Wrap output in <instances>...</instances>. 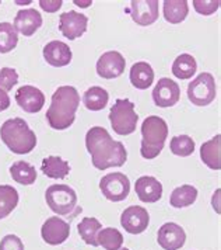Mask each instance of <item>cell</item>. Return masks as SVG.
<instances>
[{
	"instance_id": "8",
	"label": "cell",
	"mask_w": 221,
	"mask_h": 250,
	"mask_svg": "<svg viewBox=\"0 0 221 250\" xmlns=\"http://www.w3.org/2000/svg\"><path fill=\"white\" fill-rule=\"evenodd\" d=\"M100 188L107 200L119 203L126 200L130 193V182L123 173H110L101 179Z\"/></svg>"
},
{
	"instance_id": "38",
	"label": "cell",
	"mask_w": 221,
	"mask_h": 250,
	"mask_svg": "<svg viewBox=\"0 0 221 250\" xmlns=\"http://www.w3.org/2000/svg\"><path fill=\"white\" fill-rule=\"evenodd\" d=\"M211 203H213V208L216 209V212L220 214V190H216V194L213 195Z\"/></svg>"
},
{
	"instance_id": "34",
	"label": "cell",
	"mask_w": 221,
	"mask_h": 250,
	"mask_svg": "<svg viewBox=\"0 0 221 250\" xmlns=\"http://www.w3.org/2000/svg\"><path fill=\"white\" fill-rule=\"evenodd\" d=\"M195 10L202 16H211L220 9V0H193Z\"/></svg>"
},
{
	"instance_id": "7",
	"label": "cell",
	"mask_w": 221,
	"mask_h": 250,
	"mask_svg": "<svg viewBox=\"0 0 221 250\" xmlns=\"http://www.w3.org/2000/svg\"><path fill=\"white\" fill-rule=\"evenodd\" d=\"M217 94L216 80L211 73L203 72L192 80L188 86V99L198 107H204L214 102Z\"/></svg>"
},
{
	"instance_id": "16",
	"label": "cell",
	"mask_w": 221,
	"mask_h": 250,
	"mask_svg": "<svg viewBox=\"0 0 221 250\" xmlns=\"http://www.w3.org/2000/svg\"><path fill=\"white\" fill-rule=\"evenodd\" d=\"M16 102L18 107L25 113L35 114L39 113L44 108L45 94L39 89L34 86H22L16 93Z\"/></svg>"
},
{
	"instance_id": "6",
	"label": "cell",
	"mask_w": 221,
	"mask_h": 250,
	"mask_svg": "<svg viewBox=\"0 0 221 250\" xmlns=\"http://www.w3.org/2000/svg\"><path fill=\"white\" fill-rule=\"evenodd\" d=\"M45 200L56 215H69L77 205V194L66 184H54L46 188Z\"/></svg>"
},
{
	"instance_id": "13",
	"label": "cell",
	"mask_w": 221,
	"mask_h": 250,
	"mask_svg": "<svg viewBox=\"0 0 221 250\" xmlns=\"http://www.w3.org/2000/svg\"><path fill=\"white\" fill-rule=\"evenodd\" d=\"M130 16L136 24L147 27L157 21L160 4L157 0H133L130 1Z\"/></svg>"
},
{
	"instance_id": "9",
	"label": "cell",
	"mask_w": 221,
	"mask_h": 250,
	"mask_svg": "<svg viewBox=\"0 0 221 250\" xmlns=\"http://www.w3.org/2000/svg\"><path fill=\"white\" fill-rule=\"evenodd\" d=\"M87 25H89L87 16L74 10L63 13L59 17V30L63 37H66L70 41L77 40L84 34L87 31Z\"/></svg>"
},
{
	"instance_id": "35",
	"label": "cell",
	"mask_w": 221,
	"mask_h": 250,
	"mask_svg": "<svg viewBox=\"0 0 221 250\" xmlns=\"http://www.w3.org/2000/svg\"><path fill=\"white\" fill-rule=\"evenodd\" d=\"M0 250H25L24 243L16 235H6L0 240Z\"/></svg>"
},
{
	"instance_id": "36",
	"label": "cell",
	"mask_w": 221,
	"mask_h": 250,
	"mask_svg": "<svg viewBox=\"0 0 221 250\" xmlns=\"http://www.w3.org/2000/svg\"><path fill=\"white\" fill-rule=\"evenodd\" d=\"M63 1L62 0H39L41 9L46 13H56L62 7Z\"/></svg>"
},
{
	"instance_id": "12",
	"label": "cell",
	"mask_w": 221,
	"mask_h": 250,
	"mask_svg": "<svg viewBox=\"0 0 221 250\" xmlns=\"http://www.w3.org/2000/svg\"><path fill=\"white\" fill-rule=\"evenodd\" d=\"M41 236L51 246L62 245L70 236V225L59 216H51L41 228Z\"/></svg>"
},
{
	"instance_id": "40",
	"label": "cell",
	"mask_w": 221,
	"mask_h": 250,
	"mask_svg": "<svg viewBox=\"0 0 221 250\" xmlns=\"http://www.w3.org/2000/svg\"><path fill=\"white\" fill-rule=\"evenodd\" d=\"M17 4H30V1H17Z\"/></svg>"
},
{
	"instance_id": "15",
	"label": "cell",
	"mask_w": 221,
	"mask_h": 250,
	"mask_svg": "<svg viewBox=\"0 0 221 250\" xmlns=\"http://www.w3.org/2000/svg\"><path fill=\"white\" fill-rule=\"evenodd\" d=\"M157 242L164 250H179L186 242V233L181 225L166 222L158 229Z\"/></svg>"
},
{
	"instance_id": "26",
	"label": "cell",
	"mask_w": 221,
	"mask_h": 250,
	"mask_svg": "<svg viewBox=\"0 0 221 250\" xmlns=\"http://www.w3.org/2000/svg\"><path fill=\"white\" fill-rule=\"evenodd\" d=\"M196 70H198L196 59L189 54L179 55L172 63V73L175 78L181 80L192 79V76L196 73Z\"/></svg>"
},
{
	"instance_id": "19",
	"label": "cell",
	"mask_w": 221,
	"mask_h": 250,
	"mask_svg": "<svg viewBox=\"0 0 221 250\" xmlns=\"http://www.w3.org/2000/svg\"><path fill=\"white\" fill-rule=\"evenodd\" d=\"M72 49L62 41H51L44 48L45 61L55 68H63L72 62Z\"/></svg>"
},
{
	"instance_id": "20",
	"label": "cell",
	"mask_w": 221,
	"mask_h": 250,
	"mask_svg": "<svg viewBox=\"0 0 221 250\" xmlns=\"http://www.w3.org/2000/svg\"><path fill=\"white\" fill-rule=\"evenodd\" d=\"M221 137L216 135L210 141L202 144L200 146V158L203 163L210 167L211 170L221 169Z\"/></svg>"
},
{
	"instance_id": "17",
	"label": "cell",
	"mask_w": 221,
	"mask_h": 250,
	"mask_svg": "<svg viewBox=\"0 0 221 250\" xmlns=\"http://www.w3.org/2000/svg\"><path fill=\"white\" fill-rule=\"evenodd\" d=\"M134 191L142 203L154 204L163 197V184L153 176H142L134 183Z\"/></svg>"
},
{
	"instance_id": "24",
	"label": "cell",
	"mask_w": 221,
	"mask_h": 250,
	"mask_svg": "<svg viewBox=\"0 0 221 250\" xmlns=\"http://www.w3.org/2000/svg\"><path fill=\"white\" fill-rule=\"evenodd\" d=\"M110 100V94L100 86H92L86 90L83 96V104L90 111H101L107 107Z\"/></svg>"
},
{
	"instance_id": "32",
	"label": "cell",
	"mask_w": 221,
	"mask_h": 250,
	"mask_svg": "<svg viewBox=\"0 0 221 250\" xmlns=\"http://www.w3.org/2000/svg\"><path fill=\"white\" fill-rule=\"evenodd\" d=\"M169 149L174 155L181 156V158H186L195 152V141L189 135H178L171 139Z\"/></svg>"
},
{
	"instance_id": "41",
	"label": "cell",
	"mask_w": 221,
	"mask_h": 250,
	"mask_svg": "<svg viewBox=\"0 0 221 250\" xmlns=\"http://www.w3.org/2000/svg\"><path fill=\"white\" fill-rule=\"evenodd\" d=\"M119 250H129V249H126V248H121V249Z\"/></svg>"
},
{
	"instance_id": "39",
	"label": "cell",
	"mask_w": 221,
	"mask_h": 250,
	"mask_svg": "<svg viewBox=\"0 0 221 250\" xmlns=\"http://www.w3.org/2000/svg\"><path fill=\"white\" fill-rule=\"evenodd\" d=\"M73 3H74V4H77V6H80V7H90V6L92 4V1H91V0H87V1H80V0H74Z\"/></svg>"
},
{
	"instance_id": "37",
	"label": "cell",
	"mask_w": 221,
	"mask_h": 250,
	"mask_svg": "<svg viewBox=\"0 0 221 250\" xmlns=\"http://www.w3.org/2000/svg\"><path fill=\"white\" fill-rule=\"evenodd\" d=\"M10 107V97L7 94V91L0 90V113L7 110Z\"/></svg>"
},
{
	"instance_id": "21",
	"label": "cell",
	"mask_w": 221,
	"mask_h": 250,
	"mask_svg": "<svg viewBox=\"0 0 221 250\" xmlns=\"http://www.w3.org/2000/svg\"><path fill=\"white\" fill-rule=\"evenodd\" d=\"M129 79L133 87L139 90H146L154 82V70L147 62H137L130 68Z\"/></svg>"
},
{
	"instance_id": "27",
	"label": "cell",
	"mask_w": 221,
	"mask_h": 250,
	"mask_svg": "<svg viewBox=\"0 0 221 250\" xmlns=\"http://www.w3.org/2000/svg\"><path fill=\"white\" fill-rule=\"evenodd\" d=\"M102 229L101 222L97 218H92V216H86L81 219V222L78 224L77 230L80 233L81 239L90 245V246H98V242H97V236H98V232Z\"/></svg>"
},
{
	"instance_id": "33",
	"label": "cell",
	"mask_w": 221,
	"mask_h": 250,
	"mask_svg": "<svg viewBox=\"0 0 221 250\" xmlns=\"http://www.w3.org/2000/svg\"><path fill=\"white\" fill-rule=\"evenodd\" d=\"M18 82V73L13 68H1L0 70V90H11Z\"/></svg>"
},
{
	"instance_id": "23",
	"label": "cell",
	"mask_w": 221,
	"mask_h": 250,
	"mask_svg": "<svg viewBox=\"0 0 221 250\" xmlns=\"http://www.w3.org/2000/svg\"><path fill=\"white\" fill-rule=\"evenodd\" d=\"M163 3L164 19L168 23L179 24L188 17L189 4L186 0H166Z\"/></svg>"
},
{
	"instance_id": "29",
	"label": "cell",
	"mask_w": 221,
	"mask_h": 250,
	"mask_svg": "<svg viewBox=\"0 0 221 250\" xmlns=\"http://www.w3.org/2000/svg\"><path fill=\"white\" fill-rule=\"evenodd\" d=\"M18 204V193L13 186H0V219L9 216Z\"/></svg>"
},
{
	"instance_id": "3",
	"label": "cell",
	"mask_w": 221,
	"mask_h": 250,
	"mask_svg": "<svg viewBox=\"0 0 221 250\" xmlns=\"http://www.w3.org/2000/svg\"><path fill=\"white\" fill-rule=\"evenodd\" d=\"M0 138L13 153L27 155L37 146V135L22 118H10L0 126Z\"/></svg>"
},
{
	"instance_id": "1",
	"label": "cell",
	"mask_w": 221,
	"mask_h": 250,
	"mask_svg": "<svg viewBox=\"0 0 221 250\" xmlns=\"http://www.w3.org/2000/svg\"><path fill=\"white\" fill-rule=\"evenodd\" d=\"M86 148L91 155L95 169L107 170L121 167L126 163L128 152L119 141H113L110 132L102 126H92L86 135Z\"/></svg>"
},
{
	"instance_id": "31",
	"label": "cell",
	"mask_w": 221,
	"mask_h": 250,
	"mask_svg": "<svg viewBox=\"0 0 221 250\" xmlns=\"http://www.w3.org/2000/svg\"><path fill=\"white\" fill-rule=\"evenodd\" d=\"M18 44V33L10 23H0V54H7Z\"/></svg>"
},
{
	"instance_id": "28",
	"label": "cell",
	"mask_w": 221,
	"mask_h": 250,
	"mask_svg": "<svg viewBox=\"0 0 221 250\" xmlns=\"http://www.w3.org/2000/svg\"><path fill=\"white\" fill-rule=\"evenodd\" d=\"M198 198V190L190 186V184H184L181 187H177L169 198V204L174 208H185L192 205Z\"/></svg>"
},
{
	"instance_id": "10",
	"label": "cell",
	"mask_w": 221,
	"mask_h": 250,
	"mask_svg": "<svg viewBox=\"0 0 221 250\" xmlns=\"http://www.w3.org/2000/svg\"><path fill=\"white\" fill-rule=\"evenodd\" d=\"M121 224L128 233L139 235V233H143L144 230L148 228L150 215H148L147 209L143 207L132 205L122 212Z\"/></svg>"
},
{
	"instance_id": "2",
	"label": "cell",
	"mask_w": 221,
	"mask_h": 250,
	"mask_svg": "<svg viewBox=\"0 0 221 250\" xmlns=\"http://www.w3.org/2000/svg\"><path fill=\"white\" fill-rule=\"evenodd\" d=\"M80 105V96L73 86H60L52 94V102L46 111V121L51 128L63 131L72 126Z\"/></svg>"
},
{
	"instance_id": "22",
	"label": "cell",
	"mask_w": 221,
	"mask_h": 250,
	"mask_svg": "<svg viewBox=\"0 0 221 250\" xmlns=\"http://www.w3.org/2000/svg\"><path fill=\"white\" fill-rule=\"evenodd\" d=\"M41 171L49 179L62 180L69 176L70 165L59 156H48L41 163Z\"/></svg>"
},
{
	"instance_id": "11",
	"label": "cell",
	"mask_w": 221,
	"mask_h": 250,
	"mask_svg": "<svg viewBox=\"0 0 221 250\" xmlns=\"http://www.w3.org/2000/svg\"><path fill=\"white\" fill-rule=\"evenodd\" d=\"M181 99V89L177 82L169 78H161L153 89V102L157 107L166 108L175 105Z\"/></svg>"
},
{
	"instance_id": "5",
	"label": "cell",
	"mask_w": 221,
	"mask_h": 250,
	"mask_svg": "<svg viewBox=\"0 0 221 250\" xmlns=\"http://www.w3.org/2000/svg\"><path fill=\"white\" fill-rule=\"evenodd\" d=\"M110 121L118 135H130L136 131L139 115L134 111V104L129 99H118L110 111Z\"/></svg>"
},
{
	"instance_id": "25",
	"label": "cell",
	"mask_w": 221,
	"mask_h": 250,
	"mask_svg": "<svg viewBox=\"0 0 221 250\" xmlns=\"http://www.w3.org/2000/svg\"><path fill=\"white\" fill-rule=\"evenodd\" d=\"M10 176L13 180L22 186H31L37 180V170L25 160H18L10 167Z\"/></svg>"
},
{
	"instance_id": "18",
	"label": "cell",
	"mask_w": 221,
	"mask_h": 250,
	"mask_svg": "<svg viewBox=\"0 0 221 250\" xmlns=\"http://www.w3.org/2000/svg\"><path fill=\"white\" fill-rule=\"evenodd\" d=\"M42 25V16L35 9H25L17 13L13 27L16 28L17 33H20L24 37H31L34 35L39 27Z\"/></svg>"
},
{
	"instance_id": "14",
	"label": "cell",
	"mask_w": 221,
	"mask_h": 250,
	"mask_svg": "<svg viewBox=\"0 0 221 250\" xmlns=\"http://www.w3.org/2000/svg\"><path fill=\"white\" fill-rule=\"evenodd\" d=\"M126 61L118 51H108L102 54L97 62V73L102 79H115L125 72Z\"/></svg>"
},
{
	"instance_id": "4",
	"label": "cell",
	"mask_w": 221,
	"mask_h": 250,
	"mask_svg": "<svg viewBox=\"0 0 221 250\" xmlns=\"http://www.w3.org/2000/svg\"><path fill=\"white\" fill-rule=\"evenodd\" d=\"M142 156L147 160L154 159L164 149L168 138V125L161 117L150 115L142 124Z\"/></svg>"
},
{
	"instance_id": "30",
	"label": "cell",
	"mask_w": 221,
	"mask_h": 250,
	"mask_svg": "<svg viewBox=\"0 0 221 250\" xmlns=\"http://www.w3.org/2000/svg\"><path fill=\"white\" fill-rule=\"evenodd\" d=\"M98 246L105 250H119L123 245V236L115 228H102L97 236Z\"/></svg>"
}]
</instances>
